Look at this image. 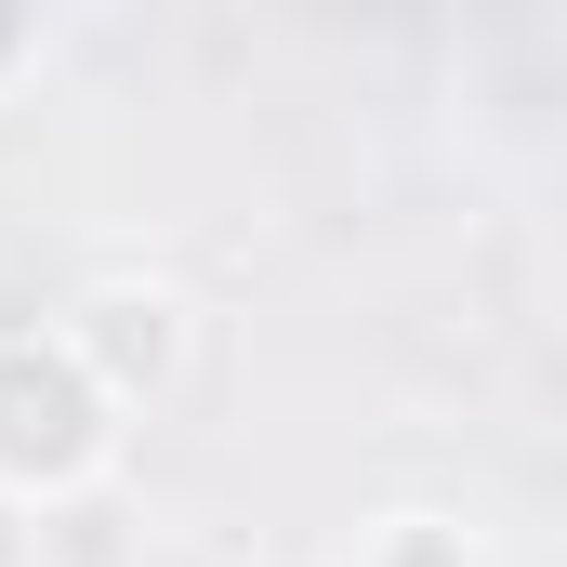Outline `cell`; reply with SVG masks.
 <instances>
[{
	"mask_svg": "<svg viewBox=\"0 0 567 567\" xmlns=\"http://www.w3.org/2000/svg\"><path fill=\"white\" fill-rule=\"evenodd\" d=\"M120 396L80 370L66 330H0V502H80L120 462Z\"/></svg>",
	"mask_w": 567,
	"mask_h": 567,
	"instance_id": "6da1fadb",
	"label": "cell"
},
{
	"mask_svg": "<svg viewBox=\"0 0 567 567\" xmlns=\"http://www.w3.org/2000/svg\"><path fill=\"white\" fill-rule=\"evenodd\" d=\"M343 567H488V542H462L449 515H383Z\"/></svg>",
	"mask_w": 567,
	"mask_h": 567,
	"instance_id": "3957f363",
	"label": "cell"
},
{
	"mask_svg": "<svg viewBox=\"0 0 567 567\" xmlns=\"http://www.w3.org/2000/svg\"><path fill=\"white\" fill-rule=\"evenodd\" d=\"M53 330L80 343V370H93L120 410H145V396L185 370V343H198V317H185V303H172L158 278H93L80 303H66V317H53Z\"/></svg>",
	"mask_w": 567,
	"mask_h": 567,
	"instance_id": "7a4b0ae2",
	"label": "cell"
},
{
	"mask_svg": "<svg viewBox=\"0 0 567 567\" xmlns=\"http://www.w3.org/2000/svg\"><path fill=\"white\" fill-rule=\"evenodd\" d=\"M0 567H40V528H27V502H0Z\"/></svg>",
	"mask_w": 567,
	"mask_h": 567,
	"instance_id": "277c9868",
	"label": "cell"
}]
</instances>
